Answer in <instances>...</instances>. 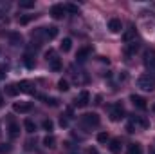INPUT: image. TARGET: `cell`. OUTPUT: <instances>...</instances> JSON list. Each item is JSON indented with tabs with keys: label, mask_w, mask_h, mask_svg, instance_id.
Listing matches in <instances>:
<instances>
[{
	"label": "cell",
	"mask_w": 155,
	"mask_h": 154,
	"mask_svg": "<svg viewBox=\"0 0 155 154\" xmlns=\"http://www.w3.org/2000/svg\"><path fill=\"white\" fill-rule=\"evenodd\" d=\"M9 42L13 45H20L22 44V35L20 33H9Z\"/></svg>",
	"instance_id": "obj_19"
},
{
	"label": "cell",
	"mask_w": 155,
	"mask_h": 154,
	"mask_svg": "<svg viewBox=\"0 0 155 154\" xmlns=\"http://www.w3.org/2000/svg\"><path fill=\"white\" fill-rule=\"evenodd\" d=\"M41 127H43V131H47V132L51 134V131L54 129V123H52V120H43V123H41Z\"/></svg>",
	"instance_id": "obj_27"
},
{
	"label": "cell",
	"mask_w": 155,
	"mask_h": 154,
	"mask_svg": "<svg viewBox=\"0 0 155 154\" xmlns=\"http://www.w3.org/2000/svg\"><path fill=\"white\" fill-rule=\"evenodd\" d=\"M121 118H124V107L121 103H114L110 109V120L112 121H119Z\"/></svg>",
	"instance_id": "obj_4"
},
{
	"label": "cell",
	"mask_w": 155,
	"mask_h": 154,
	"mask_svg": "<svg viewBox=\"0 0 155 154\" xmlns=\"http://www.w3.org/2000/svg\"><path fill=\"white\" fill-rule=\"evenodd\" d=\"M126 131H128L130 134H132V132H135V125H134V123H128V125H126Z\"/></svg>",
	"instance_id": "obj_35"
},
{
	"label": "cell",
	"mask_w": 155,
	"mask_h": 154,
	"mask_svg": "<svg viewBox=\"0 0 155 154\" xmlns=\"http://www.w3.org/2000/svg\"><path fill=\"white\" fill-rule=\"evenodd\" d=\"M130 102H132V103H134V107H135V109H139V111H146V109H148V103H146V100H144L143 96L132 94V96H130Z\"/></svg>",
	"instance_id": "obj_6"
},
{
	"label": "cell",
	"mask_w": 155,
	"mask_h": 154,
	"mask_svg": "<svg viewBox=\"0 0 155 154\" xmlns=\"http://www.w3.org/2000/svg\"><path fill=\"white\" fill-rule=\"evenodd\" d=\"M49 65H51L52 71H61V62H60V58H52Z\"/></svg>",
	"instance_id": "obj_25"
},
{
	"label": "cell",
	"mask_w": 155,
	"mask_h": 154,
	"mask_svg": "<svg viewBox=\"0 0 155 154\" xmlns=\"http://www.w3.org/2000/svg\"><path fill=\"white\" fill-rule=\"evenodd\" d=\"M152 109H153V111H155V103H153V107H152Z\"/></svg>",
	"instance_id": "obj_39"
},
{
	"label": "cell",
	"mask_w": 155,
	"mask_h": 154,
	"mask_svg": "<svg viewBox=\"0 0 155 154\" xmlns=\"http://www.w3.org/2000/svg\"><path fill=\"white\" fill-rule=\"evenodd\" d=\"M58 89H60L61 93H67V91L71 89V87H69V82H67L65 78H61V80L58 82Z\"/></svg>",
	"instance_id": "obj_26"
},
{
	"label": "cell",
	"mask_w": 155,
	"mask_h": 154,
	"mask_svg": "<svg viewBox=\"0 0 155 154\" xmlns=\"http://www.w3.org/2000/svg\"><path fill=\"white\" fill-rule=\"evenodd\" d=\"M24 64H25V67H29V69H35V65H36V62H35V58H33L31 54H25V56H24Z\"/></svg>",
	"instance_id": "obj_22"
},
{
	"label": "cell",
	"mask_w": 155,
	"mask_h": 154,
	"mask_svg": "<svg viewBox=\"0 0 155 154\" xmlns=\"http://www.w3.org/2000/svg\"><path fill=\"white\" fill-rule=\"evenodd\" d=\"M123 40L126 42V44H130V42H135V29L134 27H130L124 35H123Z\"/></svg>",
	"instance_id": "obj_17"
},
{
	"label": "cell",
	"mask_w": 155,
	"mask_h": 154,
	"mask_svg": "<svg viewBox=\"0 0 155 154\" xmlns=\"http://www.w3.org/2000/svg\"><path fill=\"white\" fill-rule=\"evenodd\" d=\"M35 16H36V15H27V16H20V18H18V22H20L22 26H25V24H29V22H31V20L35 18Z\"/></svg>",
	"instance_id": "obj_30"
},
{
	"label": "cell",
	"mask_w": 155,
	"mask_h": 154,
	"mask_svg": "<svg viewBox=\"0 0 155 154\" xmlns=\"http://www.w3.org/2000/svg\"><path fill=\"white\" fill-rule=\"evenodd\" d=\"M71 47H72V40H71V38H63L61 45H60V49H61L63 53H69V51H71Z\"/></svg>",
	"instance_id": "obj_21"
},
{
	"label": "cell",
	"mask_w": 155,
	"mask_h": 154,
	"mask_svg": "<svg viewBox=\"0 0 155 154\" xmlns=\"http://www.w3.org/2000/svg\"><path fill=\"white\" fill-rule=\"evenodd\" d=\"M4 105V98H2V94H0V107Z\"/></svg>",
	"instance_id": "obj_38"
},
{
	"label": "cell",
	"mask_w": 155,
	"mask_h": 154,
	"mask_svg": "<svg viewBox=\"0 0 155 154\" xmlns=\"http://www.w3.org/2000/svg\"><path fill=\"white\" fill-rule=\"evenodd\" d=\"M108 29H110L112 33H121V29H123V24H121V20L112 18V20L108 22Z\"/></svg>",
	"instance_id": "obj_11"
},
{
	"label": "cell",
	"mask_w": 155,
	"mask_h": 154,
	"mask_svg": "<svg viewBox=\"0 0 155 154\" xmlns=\"http://www.w3.org/2000/svg\"><path fill=\"white\" fill-rule=\"evenodd\" d=\"M137 87L139 89H143V91H146V93H150V91H153L155 89V76L152 75H141V76L137 78Z\"/></svg>",
	"instance_id": "obj_1"
},
{
	"label": "cell",
	"mask_w": 155,
	"mask_h": 154,
	"mask_svg": "<svg viewBox=\"0 0 155 154\" xmlns=\"http://www.w3.org/2000/svg\"><path fill=\"white\" fill-rule=\"evenodd\" d=\"M128 154H143V147L139 143H132L128 149Z\"/></svg>",
	"instance_id": "obj_24"
},
{
	"label": "cell",
	"mask_w": 155,
	"mask_h": 154,
	"mask_svg": "<svg viewBox=\"0 0 155 154\" xmlns=\"http://www.w3.org/2000/svg\"><path fill=\"white\" fill-rule=\"evenodd\" d=\"M97 142H99V143H107V142H110L108 132H99V134H97Z\"/></svg>",
	"instance_id": "obj_29"
},
{
	"label": "cell",
	"mask_w": 155,
	"mask_h": 154,
	"mask_svg": "<svg viewBox=\"0 0 155 154\" xmlns=\"http://www.w3.org/2000/svg\"><path fill=\"white\" fill-rule=\"evenodd\" d=\"M88 154H97V151H96V149H90V151H88Z\"/></svg>",
	"instance_id": "obj_37"
},
{
	"label": "cell",
	"mask_w": 155,
	"mask_h": 154,
	"mask_svg": "<svg viewBox=\"0 0 155 154\" xmlns=\"http://www.w3.org/2000/svg\"><path fill=\"white\" fill-rule=\"evenodd\" d=\"M31 109H33V105H31L29 102H16V103L13 105V111H15V113H20V114L31 113Z\"/></svg>",
	"instance_id": "obj_7"
},
{
	"label": "cell",
	"mask_w": 155,
	"mask_h": 154,
	"mask_svg": "<svg viewBox=\"0 0 155 154\" xmlns=\"http://www.w3.org/2000/svg\"><path fill=\"white\" fill-rule=\"evenodd\" d=\"M5 93H7L9 96H16V94L20 93V89H18V85H16V83H11V85H7V87H5Z\"/></svg>",
	"instance_id": "obj_20"
},
{
	"label": "cell",
	"mask_w": 155,
	"mask_h": 154,
	"mask_svg": "<svg viewBox=\"0 0 155 154\" xmlns=\"http://www.w3.org/2000/svg\"><path fill=\"white\" fill-rule=\"evenodd\" d=\"M63 15H65V7H63V5L56 4V5H52V7H51V16H52L54 20L63 18Z\"/></svg>",
	"instance_id": "obj_8"
},
{
	"label": "cell",
	"mask_w": 155,
	"mask_h": 154,
	"mask_svg": "<svg viewBox=\"0 0 155 154\" xmlns=\"http://www.w3.org/2000/svg\"><path fill=\"white\" fill-rule=\"evenodd\" d=\"M99 116L96 114V113H87V114L81 116V123L85 125V127H97L99 125Z\"/></svg>",
	"instance_id": "obj_2"
},
{
	"label": "cell",
	"mask_w": 155,
	"mask_h": 154,
	"mask_svg": "<svg viewBox=\"0 0 155 154\" xmlns=\"http://www.w3.org/2000/svg\"><path fill=\"white\" fill-rule=\"evenodd\" d=\"M88 103H90V93L88 91H81L79 96L74 100V105L76 107H87Z\"/></svg>",
	"instance_id": "obj_5"
},
{
	"label": "cell",
	"mask_w": 155,
	"mask_h": 154,
	"mask_svg": "<svg viewBox=\"0 0 155 154\" xmlns=\"http://www.w3.org/2000/svg\"><path fill=\"white\" fill-rule=\"evenodd\" d=\"M43 37L47 40H52L58 37V27L56 26H49V27H43Z\"/></svg>",
	"instance_id": "obj_9"
},
{
	"label": "cell",
	"mask_w": 155,
	"mask_h": 154,
	"mask_svg": "<svg viewBox=\"0 0 155 154\" xmlns=\"http://www.w3.org/2000/svg\"><path fill=\"white\" fill-rule=\"evenodd\" d=\"M65 7V11H69V13H72V15H78L79 13V7H78L76 4H67V5H63Z\"/></svg>",
	"instance_id": "obj_28"
},
{
	"label": "cell",
	"mask_w": 155,
	"mask_h": 154,
	"mask_svg": "<svg viewBox=\"0 0 155 154\" xmlns=\"http://www.w3.org/2000/svg\"><path fill=\"white\" fill-rule=\"evenodd\" d=\"M60 125H61V127H67V125H69V120L61 116V120H60Z\"/></svg>",
	"instance_id": "obj_36"
},
{
	"label": "cell",
	"mask_w": 155,
	"mask_h": 154,
	"mask_svg": "<svg viewBox=\"0 0 155 154\" xmlns=\"http://www.w3.org/2000/svg\"><path fill=\"white\" fill-rule=\"evenodd\" d=\"M144 67L148 69V75L155 76V51H148L144 54Z\"/></svg>",
	"instance_id": "obj_3"
},
{
	"label": "cell",
	"mask_w": 155,
	"mask_h": 154,
	"mask_svg": "<svg viewBox=\"0 0 155 154\" xmlns=\"http://www.w3.org/2000/svg\"><path fill=\"white\" fill-rule=\"evenodd\" d=\"M43 145H45L47 149H54V147H56V138H54L52 134H47V136L43 138Z\"/></svg>",
	"instance_id": "obj_15"
},
{
	"label": "cell",
	"mask_w": 155,
	"mask_h": 154,
	"mask_svg": "<svg viewBox=\"0 0 155 154\" xmlns=\"http://www.w3.org/2000/svg\"><path fill=\"white\" fill-rule=\"evenodd\" d=\"M43 100H45V103L51 105V107H58V103H60L58 98H43Z\"/></svg>",
	"instance_id": "obj_32"
},
{
	"label": "cell",
	"mask_w": 155,
	"mask_h": 154,
	"mask_svg": "<svg viewBox=\"0 0 155 154\" xmlns=\"http://www.w3.org/2000/svg\"><path fill=\"white\" fill-rule=\"evenodd\" d=\"M9 151H11V145L9 143H0V152L2 154H7Z\"/></svg>",
	"instance_id": "obj_33"
},
{
	"label": "cell",
	"mask_w": 155,
	"mask_h": 154,
	"mask_svg": "<svg viewBox=\"0 0 155 154\" xmlns=\"http://www.w3.org/2000/svg\"><path fill=\"white\" fill-rule=\"evenodd\" d=\"M137 49H139V44L130 42V44H126V47H124V54H126V56H134V54L137 53Z\"/></svg>",
	"instance_id": "obj_12"
},
{
	"label": "cell",
	"mask_w": 155,
	"mask_h": 154,
	"mask_svg": "<svg viewBox=\"0 0 155 154\" xmlns=\"http://www.w3.org/2000/svg\"><path fill=\"white\" fill-rule=\"evenodd\" d=\"M4 78H5V65L0 64V80H4Z\"/></svg>",
	"instance_id": "obj_34"
},
{
	"label": "cell",
	"mask_w": 155,
	"mask_h": 154,
	"mask_svg": "<svg viewBox=\"0 0 155 154\" xmlns=\"http://www.w3.org/2000/svg\"><path fill=\"white\" fill-rule=\"evenodd\" d=\"M20 7L22 9H31V7H35V2L33 0H24V2H20Z\"/></svg>",
	"instance_id": "obj_31"
},
{
	"label": "cell",
	"mask_w": 155,
	"mask_h": 154,
	"mask_svg": "<svg viewBox=\"0 0 155 154\" xmlns=\"http://www.w3.org/2000/svg\"><path fill=\"white\" fill-rule=\"evenodd\" d=\"M24 127H25V131H27L29 134H33V132L36 131V123H35L33 120H29V118H27V120L24 121Z\"/></svg>",
	"instance_id": "obj_18"
},
{
	"label": "cell",
	"mask_w": 155,
	"mask_h": 154,
	"mask_svg": "<svg viewBox=\"0 0 155 154\" xmlns=\"http://www.w3.org/2000/svg\"><path fill=\"white\" fill-rule=\"evenodd\" d=\"M130 123H134L135 127L139 125V127H143V129H148V127H150V121H148L146 118H143V116H134Z\"/></svg>",
	"instance_id": "obj_10"
},
{
	"label": "cell",
	"mask_w": 155,
	"mask_h": 154,
	"mask_svg": "<svg viewBox=\"0 0 155 154\" xmlns=\"http://www.w3.org/2000/svg\"><path fill=\"white\" fill-rule=\"evenodd\" d=\"M88 54H90V47H81V49L78 51V54H76L78 62H85V60L88 58Z\"/></svg>",
	"instance_id": "obj_14"
},
{
	"label": "cell",
	"mask_w": 155,
	"mask_h": 154,
	"mask_svg": "<svg viewBox=\"0 0 155 154\" xmlns=\"http://www.w3.org/2000/svg\"><path fill=\"white\" fill-rule=\"evenodd\" d=\"M18 89H20V93L35 94V89H33V83H31V82H20V83H18Z\"/></svg>",
	"instance_id": "obj_13"
},
{
	"label": "cell",
	"mask_w": 155,
	"mask_h": 154,
	"mask_svg": "<svg viewBox=\"0 0 155 154\" xmlns=\"http://www.w3.org/2000/svg\"><path fill=\"white\" fill-rule=\"evenodd\" d=\"M108 149H110L112 154H121V142H119V140H110Z\"/></svg>",
	"instance_id": "obj_16"
},
{
	"label": "cell",
	"mask_w": 155,
	"mask_h": 154,
	"mask_svg": "<svg viewBox=\"0 0 155 154\" xmlns=\"http://www.w3.org/2000/svg\"><path fill=\"white\" fill-rule=\"evenodd\" d=\"M18 132H20L18 123H11V125H9V136H11V138H16V136H18Z\"/></svg>",
	"instance_id": "obj_23"
}]
</instances>
